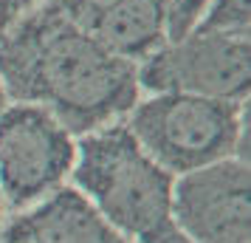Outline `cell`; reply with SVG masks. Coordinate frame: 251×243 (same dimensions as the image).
Wrapping results in <instances>:
<instances>
[{"label":"cell","mask_w":251,"mask_h":243,"mask_svg":"<svg viewBox=\"0 0 251 243\" xmlns=\"http://www.w3.org/2000/svg\"><path fill=\"white\" fill-rule=\"evenodd\" d=\"M0 82L14 102L40 105L71 136L119 122L138 102L136 62L43 0L0 34Z\"/></svg>","instance_id":"obj_1"},{"label":"cell","mask_w":251,"mask_h":243,"mask_svg":"<svg viewBox=\"0 0 251 243\" xmlns=\"http://www.w3.org/2000/svg\"><path fill=\"white\" fill-rule=\"evenodd\" d=\"M74 181L133 243H192L172 218V173L150 156L125 122L85 133Z\"/></svg>","instance_id":"obj_2"},{"label":"cell","mask_w":251,"mask_h":243,"mask_svg":"<svg viewBox=\"0 0 251 243\" xmlns=\"http://www.w3.org/2000/svg\"><path fill=\"white\" fill-rule=\"evenodd\" d=\"M127 116L130 133L167 173L183 175L228 156L249 164V122L243 102L155 93L136 102Z\"/></svg>","instance_id":"obj_3"},{"label":"cell","mask_w":251,"mask_h":243,"mask_svg":"<svg viewBox=\"0 0 251 243\" xmlns=\"http://www.w3.org/2000/svg\"><path fill=\"white\" fill-rule=\"evenodd\" d=\"M249 28L228 31L195 26L138 62V88L243 102L249 96Z\"/></svg>","instance_id":"obj_4"},{"label":"cell","mask_w":251,"mask_h":243,"mask_svg":"<svg viewBox=\"0 0 251 243\" xmlns=\"http://www.w3.org/2000/svg\"><path fill=\"white\" fill-rule=\"evenodd\" d=\"M76 162L71 133L40 105L17 102L0 113V195L23 209L51 195Z\"/></svg>","instance_id":"obj_5"},{"label":"cell","mask_w":251,"mask_h":243,"mask_svg":"<svg viewBox=\"0 0 251 243\" xmlns=\"http://www.w3.org/2000/svg\"><path fill=\"white\" fill-rule=\"evenodd\" d=\"M172 218L192 243H249V164L228 156L183 173Z\"/></svg>","instance_id":"obj_6"},{"label":"cell","mask_w":251,"mask_h":243,"mask_svg":"<svg viewBox=\"0 0 251 243\" xmlns=\"http://www.w3.org/2000/svg\"><path fill=\"white\" fill-rule=\"evenodd\" d=\"M0 243H133L110 226L79 189H54L43 204L14 218Z\"/></svg>","instance_id":"obj_7"},{"label":"cell","mask_w":251,"mask_h":243,"mask_svg":"<svg viewBox=\"0 0 251 243\" xmlns=\"http://www.w3.org/2000/svg\"><path fill=\"white\" fill-rule=\"evenodd\" d=\"M85 28L113 57L136 65L170 40L167 12L161 0H116Z\"/></svg>","instance_id":"obj_8"},{"label":"cell","mask_w":251,"mask_h":243,"mask_svg":"<svg viewBox=\"0 0 251 243\" xmlns=\"http://www.w3.org/2000/svg\"><path fill=\"white\" fill-rule=\"evenodd\" d=\"M249 14H251L249 0H209L198 26L201 28L240 31V28H249Z\"/></svg>","instance_id":"obj_9"},{"label":"cell","mask_w":251,"mask_h":243,"mask_svg":"<svg viewBox=\"0 0 251 243\" xmlns=\"http://www.w3.org/2000/svg\"><path fill=\"white\" fill-rule=\"evenodd\" d=\"M48 3H54L59 12L68 14L71 20H76L79 26H88L102 9H107L116 0H48Z\"/></svg>","instance_id":"obj_10"},{"label":"cell","mask_w":251,"mask_h":243,"mask_svg":"<svg viewBox=\"0 0 251 243\" xmlns=\"http://www.w3.org/2000/svg\"><path fill=\"white\" fill-rule=\"evenodd\" d=\"M40 3H43V0H0V34H3L14 20H20L25 12H31Z\"/></svg>","instance_id":"obj_11"},{"label":"cell","mask_w":251,"mask_h":243,"mask_svg":"<svg viewBox=\"0 0 251 243\" xmlns=\"http://www.w3.org/2000/svg\"><path fill=\"white\" fill-rule=\"evenodd\" d=\"M3 108H6V91H3V82H0V113H3Z\"/></svg>","instance_id":"obj_12"},{"label":"cell","mask_w":251,"mask_h":243,"mask_svg":"<svg viewBox=\"0 0 251 243\" xmlns=\"http://www.w3.org/2000/svg\"><path fill=\"white\" fill-rule=\"evenodd\" d=\"M0 223H3V195H0Z\"/></svg>","instance_id":"obj_13"}]
</instances>
